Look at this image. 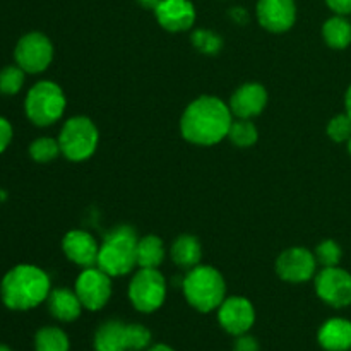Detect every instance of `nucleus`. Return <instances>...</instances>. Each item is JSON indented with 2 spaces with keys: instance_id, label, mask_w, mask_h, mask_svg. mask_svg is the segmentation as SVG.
I'll return each mask as SVG.
<instances>
[{
  "instance_id": "8",
  "label": "nucleus",
  "mask_w": 351,
  "mask_h": 351,
  "mask_svg": "<svg viewBox=\"0 0 351 351\" xmlns=\"http://www.w3.org/2000/svg\"><path fill=\"white\" fill-rule=\"evenodd\" d=\"M14 60L26 74L45 72L53 60V43L47 34L31 31L17 41L14 48Z\"/></svg>"
},
{
  "instance_id": "28",
  "label": "nucleus",
  "mask_w": 351,
  "mask_h": 351,
  "mask_svg": "<svg viewBox=\"0 0 351 351\" xmlns=\"http://www.w3.org/2000/svg\"><path fill=\"white\" fill-rule=\"evenodd\" d=\"M151 331L143 324H127V350L146 351L151 346Z\"/></svg>"
},
{
  "instance_id": "13",
  "label": "nucleus",
  "mask_w": 351,
  "mask_h": 351,
  "mask_svg": "<svg viewBox=\"0 0 351 351\" xmlns=\"http://www.w3.org/2000/svg\"><path fill=\"white\" fill-rule=\"evenodd\" d=\"M257 21L271 33H285L297 21L295 0H259L256 7Z\"/></svg>"
},
{
  "instance_id": "7",
  "label": "nucleus",
  "mask_w": 351,
  "mask_h": 351,
  "mask_svg": "<svg viewBox=\"0 0 351 351\" xmlns=\"http://www.w3.org/2000/svg\"><path fill=\"white\" fill-rule=\"evenodd\" d=\"M129 300L141 314H153L167 300V280L154 267H139L129 283Z\"/></svg>"
},
{
  "instance_id": "39",
  "label": "nucleus",
  "mask_w": 351,
  "mask_h": 351,
  "mask_svg": "<svg viewBox=\"0 0 351 351\" xmlns=\"http://www.w3.org/2000/svg\"><path fill=\"white\" fill-rule=\"evenodd\" d=\"M348 151H350V154H351V137H350V141H348Z\"/></svg>"
},
{
  "instance_id": "9",
  "label": "nucleus",
  "mask_w": 351,
  "mask_h": 351,
  "mask_svg": "<svg viewBox=\"0 0 351 351\" xmlns=\"http://www.w3.org/2000/svg\"><path fill=\"white\" fill-rule=\"evenodd\" d=\"M112 276L99 269L98 266L84 267L77 276L74 291L77 293L86 311H101L112 298Z\"/></svg>"
},
{
  "instance_id": "20",
  "label": "nucleus",
  "mask_w": 351,
  "mask_h": 351,
  "mask_svg": "<svg viewBox=\"0 0 351 351\" xmlns=\"http://www.w3.org/2000/svg\"><path fill=\"white\" fill-rule=\"evenodd\" d=\"M171 261L182 269H192L199 266L202 257V245L197 237L194 235H180L175 239L170 249Z\"/></svg>"
},
{
  "instance_id": "16",
  "label": "nucleus",
  "mask_w": 351,
  "mask_h": 351,
  "mask_svg": "<svg viewBox=\"0 0 351 351\" xmlns=\"http://www.w3.org/2000/svg\"><path fill=\"white\" fill-rule=\"evenodd\" d=\"M62 250L79 267H93L98 263L99 243L86 230H71L62 240Z\"/></svg>"
},
{
  "instance_id": "29",
  "label": "nucleus",
  "mask_w": 351,
  "mask_h": 351,
  "mask_svg": "<svg viewBox=\"0 0 351 351\" xmlns=\"http://www.w3.org/2000/svg\"><path fill=\"white\" fill-rule=\"evenodd\" d=\"M314 254L315 259H317V264H321L322 267H335L341 261L343 250L335 240H324V242L319 243Z\"/></svg>"
},
{
  "instance_id": "19",
  "label": "nucleus",
  "mask_w": 351,
  "mask_h": 351,
  "mask_svg": "<svg viewBox=\"0 0 351 351\" xmlns=\"http://www.w3.org/2000/svg\"><path fill=\"white\" fill-rule=\"evenodd\" d=\"M96 351H129L127 350V324L122 321H106L96 329L93 339Z\"/></svg>"
},
{
  "instance_id": "35",
  "label": "nucleus",
  "mask_w": 351,
  "mask_h": 351,
  "mask_svg": "<svg viewBox=\"0 0 351 351\" xmlns=\"http://www.w3.org/2000/svg\"><path fill=\"white\" fill-rule=\"evenodd\" d=\"M139 2L141 7H144V9H156L158 3L161 2V0H137Z\"/></svg>"
},
{
  "instance_id": "17",
  "label": "nucleus",
  "mask_w": 351,
  "mask_h": 351,
  "mask_svg": "<svg viewBox=\"0 0 351 351\" xmlns=\"http://www.w3.org/2000/svg\"><path fill=\"white\" fill-rule=\"evenodd\" d=\"M317 341L326 351H350L351 322L343 317L329 319L319 328Z\"/></svg>"
},
{
  "instance_id": "4",
  "label": "nucleus",
  "mask_w": 351,
  "mask_h": 351,
  "mask_svg": "<svg viewBox=\"0 0 351 351\" xmlns=\"http://www.w3.org/2000/svg\"><path fill=\"white\" fill-rule=\"evenodd\" d=\"M184 297L192 308L202 314L218 311L226 298V283L223 274L213 266H199L189 269L182 283Z\"/></svg>"
},
{
  "instance_id": "5",
  "label": "nucleus",
  "mask_w": 351,
  "mask_h": 351,
  "mask_svg": "<svg viewBox=\"0 0 351 351\" xmlns=\"http://www.w3.org/2000/svg\"><path fill=\"white\" fill-rule=\"evenodd\" d=\"M67 106V98L60 86L53 81H38L31 86L24 99V112L31 123L50 127L62 119Z\"/></svg>"
},
{
  "instance_id": "21",
  "label": "nucleus",
  "mask_w": 351,
  "mask_h": 351,
  "mask_svg": "<svg viewBox=\"0 0 351 351\" xmlns=\"http://www.w3.org/2000/svg\"><path fill=\"white\" fill-rule=\"evenodd\" d=\"M322 38L335 50H343L351 43V23L345 16L329 17L322 26Z\"/></svg>"
},
{
  "instance_id": "22",
  "label": "nucleus",
  "mask_w": 351,
  "mask_h": 351,
  "mask_svg": "<svg viewBox=\"0 0 351 351\" xmlns=\"http://www.w3.org/2000/svg\"><path fill=\"white\" fill-rule=\"evenodd\" d=\"M165 261L163 240L156 235H146L137 242V266L139 267H158Z\"/></svg>"
},
{
  "instance_id": "3",
  "label": "nucleus",
  "mask_w": 351,
  "mask_h": 351,
  "mask_svg": "<svg viewBox=\"0 0 351 351\" xmlns=\"http://www.w3.org/2000/svg\"><path fill=\"white\" fill-rule=\"evenodd\" d=\"M137 242L139 237L132 226H117L99 243L96 266L112 278L130 274L137 266Z\"/></svg>"
},
{
  "instance_id": "36",
  "label": "nucleus",
  "mask_w": 351,
  "mask_h": 351,
  "mask_svg": "<svg viewBox=\"0 0 351 351\" xmlns=\"http://www.w3.org/2000/svg\"><path fill=\"white\" fill-rule=\"evenodd\" d=\"M146 351H175V350L171 348V346H168V345H163V343H158V345H153V346H149V348H147Z\"/></svg>"
},
{
  "instance_id": "6",
  "label": "nucleus",
  "mask_w": 351,
  "mask_h": 351,
  "mask_svg": "<svg viewBox=\"0 0 351 351\" xmlns=\"http://www.w3.org/2000/svg\"><path fill=\"white\" fill-rule=\"evenodd\" d=\"M99 143L98 127L91 119L84 115L71 117L65 120L58 134L60 151L69 161H86L95 154Z\"/></svg>"
},
{
  "instance_id": "37",
  "label": "nucleus",
  "mask_w": 351,
  "mask_h": 351,
  "mask_svg": "<svg viewBox=\"0 0 351 351\" xmlns=\"http://www.w3.org/2000/svg\"><path fill=\"white\" fill-rule=\"evenodd\" d=\"M345 106H346V113H348V117L351 119V86L348 88V91H346Z\"/></svg>"
},
{
  "instance_id": "2",
  "label": "nucleus",
  "mask_w": 351,
  "mask_h": 351,
  "mask_svg": "<svg viewBox=\"0 0 351 351\" xmlns=\"http://www.w3.org/2000/svg\"><path fill=\"white\" fill-rule=\"evenodd\" d=\"M51 291L50 276L33 264H19L7 271L0 283V298L7 308L26 312L47 302Z\"/></svg>"
},
{
  "instance_id": "32",
  "label": "nucleus",
  "mask_w": 351,
  "mask_h": 351,
  "mask_svg": "<svg viewBox=\"0 0 351 351\" xmlns=\"http://www.w3.org/2000/svg\"><path fill=\"white\" fill-rule=\"evenodd\" d=\"M14 130L12 125H10L9 120L5 117H0V154L9 147L10 141H12Z\"/></svg>"
},
{
  "instance_id": "27",
  "label": "nucleus",
  "mask_w": 351,
  "mask_h": 351,
  "mask_svg": "<svg viewBox=\"0 0 351 351\" xmlns=\"http://www.w3.org/2000/svg\"><path fill=\"white\" fill-rule=\"evenodd\" d=\"M192 45L197 48L199 51L206 55H216L221 51L223 40L219 34L213 33L209 29H195L192 33Z\"/></svg>"
},
{
  "instance_id": "14",
  "label": "nucleus",
  "mask_w": 351,
  "mask_h": 351,
  "mask_svg": "<svg viewBox=\"0 0 351 351\" xmlns=\"http://www.w3.org/2000/svg\"><path fill=\"white\" fill-rule=\"evenodd\" d=\"M158 24L170 33L189 31L195 23V7L191 0H161L154 9Z\"/></svg>"
},
{
  "instance_id": "24",
  "label": "nucleus",
  "mask_w": 351,
  "mask_h": 351,
  "mask_svg": "<svg viewBox=\"0 0 351 351\" xmlns=\"http://www.w3.org/2000/svg\"><path fill=\"white\" fill-rule=\"evenodd\" d=\"M228 139L237 147H252L259 139V130L250 119H237L230 127Z\"/></svg>"
},
{
  "instance_id": "1",
  "label": "nucleus",
  "mask_w": 351,
  "mask_h": 351,
  "mask_svg": "<svg viewBox=\"0 0 351 351\" xmlns=\"http://www.w3.org/2000/svg\"><path fill=\"white\" fill-rule=\"evenodd\" d=\"M232 110L216 96H199L189 103L180 119V132L195 146H215L228 137Z\"/></svg>"
},
{
  "instance_id": "23",
  "label": "nucleus",
  "mask_w": 351,
  "mask_h": 351,
  "mask_svg": "<svg viewBox=\"0 0 351 351\" xmlns=\"http://www.w3.org/2000/svg\"><path fill=\"white\" fill-rule=\"evenodd\" d=\"M71 339L64 329L57 326H45L34 335V351H69Z\"/></svg>"
},
{
  "instance_id": "10",
  "label": "nucleus",
  "mask_w": 351,
  "mask_h": 351,
  "mask_svg": "<svg viewBox=\"0 0 351 351\" xmlns=\"http://www.w3.org/2000/svg\"><path fill=\"white\" fill-rule=\"evenodd\" d=\"M315 293L324 304L335 308L351 305V274L341 267H322L315 274Z\"/></svg>"
},
{
  "instance_id": "12",
  "label": "nucleus",
  "mask_w": 351,
  "mask_h": 351,
  "mask_svg": "<svg viewBox=\"0 0 351 351\" xmlns=\"http://www.w3.org/2000/svg\"><path fill=\"white\" fill-rule=\"evenodd\" d=\"M218 322L230 336H242L256 322V308L245 297H226L218 307Z\"/></svg>"
},
{
  "instance_id": "34",
  "label": "nucleus",
  "mask_w": 351,
  "mask_h": 351,
  "mask_svg": "<svg viewBox=\"0 0 351 351\" xmlns=\"http://www.w3.org/2000/svg\"><path fill=\"white\" fill-rule=\"evenodd\" d=\"M230 16H232V19L237 21L239 24H243L247 19H249V16H247L245 10L240 9V7H235V9L230 10Z\"/></svg>"
},
{
  "instance_id": "26",
  "label": "nucleus",
  "mask_w": 351,
  "mask_h": 351,
  "mask_svg": "<svg viewBox=\"0 0 351 351\" xmlns=\"http://www.w3.org/2000/svg\"><path fill=\"white\" fill-rule=\"evenodd\" d=\"M26 81V72L19 65H7L0 71V93L5 96H14L23 89Z\"/></svg>"
},
{
  "instance_id": "11",
  "label": "nucleus",
  "mask_w": 351,
  "mask_h": 351,
  "mask_svg": "<svg viewBox=\"0 0 351 351\" xmlns=\"http://www.w3.org/2000/svg\"><path fill=\"white\" fill-rule=\"evenodd\" d=\"M276 273L287 283H307L317 274L315 254L305 247H290L276 259Z\"/></svg>"
},
{
  "instance_id": "31",
  "label": "nucleus",
  "mask_w": 351,
  "mask_h": 351,
  "mask_svg": "<svg viewBox=\"0 0 351 351\" xmlns=\"http://www.w3.org/2000/svg\"><path fill=\"white\" fill-rule=\"evenodd\" d=\"M233 351H261V346L257 343V339L247 332V335L237 336Z\"/></svg>"
},
{
  "instance_id": "38",
  "label": "nucleus",
  "mask_w": 351,
  "mask_h": 351,
  "mask_svg": "<svg viewBox=\"0 0 351 351\" xmlns=\"http://www.w3.org/2000/svg\"><path fill=\"white\" fill-rule=\"evenodd\" d=\"M0 351H12L7 345H0Z\"/></svg>"
},
{
  "instance_id": "18",
  "label": "nucleus",
  "mask_w": 351,
  "mask_h": 351,
  "mask_svg": "<svg viewBox=\"0 0 351 351\" xmlns=\"http://www.w3.org/2000/svg\"><path fill=\"white\" fill-rule=\"evenodd\" d=\"M48 312L60 322H74L82 312V304L77 293L69 288H55L47 298Z\"/></svg>"
},
{
  "instance_id": "25",
  "label": "nucleus",
  "mask_w": 351,
  "mask_h": 351,
  "mask_svg": "<svg viewBox=\"0 0 351 351\" xmlns=\"http://www.w3.org/2000/svg\"><path fill=\"white\" fill-rule=\"evenodd\" d=\"M62 154L58 139L53 137H38L29 144V156L36 163H50Z\"/></svg>"
},
{
  "instance_id": "15",
  "label": "nucleus",
  "mask_w": 351,
  "mask_h": 351,
  "mask_svg": "<svg viewBox=\"0 0 351 351\" xmlns=\"http://www.w3.org/2000/svg\"><path fill=\"white\" fill-rule=\"evenodd\" d=\"M267 105V91L259 82H245L230 96L228 106L237 119H250L261 115Z\"/></svg>"
},
{
  "instance_id": "30",
  "label": "nucleus",
  "mask_w": 351,
  "mask_h": 351,
  "mask_svg": "<svg viewBox=\"0 0 351 351\" xmlns=\"http://www.w3.org/2000/svg\"><path fill=\"white\" fill-rule=\"evenodd\" d=\"M328 136L335 143H348L351 137V119L348 113L332 117L331 122L328 123Z\"/></svg>"
},
{
  "instance_id": "33",
  "label": "nucleus",
  "mask_w": 351,
  "mask_h": 351,
  "mask_svg": "<svg viewBox=\"0 0 351 351\" xmlns=\"http://www.w3.org/2000/svg\"><path fill=\"white\" fill-rule=\"evenodd\" d=\"M326 3L332 12L339 14V16L351 14V0H326Z\"/></svg>"
}]
</instances>
